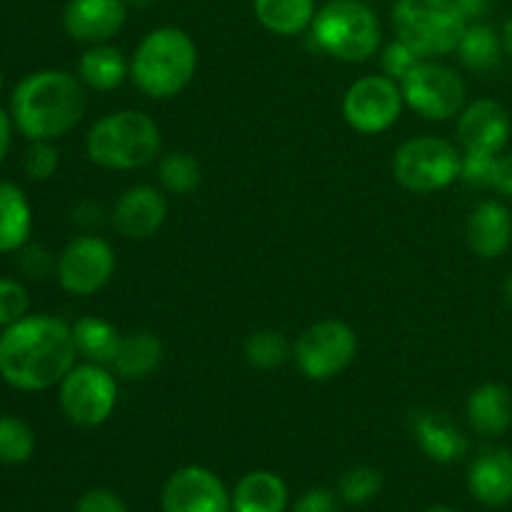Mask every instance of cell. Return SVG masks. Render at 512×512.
I'll return each mask as SVG.
<instances>
[{"label": "cell", "mask_w": 512, "mask_h": 512, "mask_svg": "<svg viewBox=\"0 0 512 512\" xmlns=\"http://www.w3.org/2000/svg\"><path fill=\"white\" fill-rule=\"evenodd\" d=\"M253 13L268 33L293 38L313 25L315 0H253Z\"/></svg>", "instance_id": "cell-25"}, {"label": "cell", "mask_w": 512, "mask_h": 512, "mask_svg": "<svg viewBox=\"0 0 512 512\" xmlns=\"http://www.w3.org/2000/svg\"><path fill=\"white\" fill-rule=\"evenodd\" d=\"M468 488L470 495L488 508L512 503V450L485 445L470 463Z\"/></svg>", "instance_id": "cell-17"}, {"label": "cell", "mask_w": 512, "mask_h": 512, "mask_svg": "<svg viewBox=\"0 0 512 512\" xmlns=\"http://www.w3.org/2000/svg\"><path fill=\"white\" fill-rule=\"evenodd\" d=\"M128 5H133V8H148L150 3H155V0H125Z\"/></svg>", "instance_id": "cell-45"}, {"label": "cell", "mask_w": 512, "mask_h": 512, "mask_svg": "<svg viewBox=\"0 0 512 512\" xmlns=\"http://www.w3.org/2000/svg\"><path fill=\"white\" fill-rule=\"evenodd\" d=\"M75 363L73 328L55 315H25L0 335V378L15 390L55 388Z\"/></svg>", "instance_id": "cell-1"}, {"label": "cell", "mask_w": 512, "mask_h": 512, "mask_svg": "<svg viewBox=\"0 0 512 512\" xmlns=\"http://www.w3.org/2000/svg\"><path fill=\"white\" fill-rule=\"evenodd\" d=\"M358 355V335L343 320H318L293 343V360L313 383H325L343 373Z\"/></svg>", "instance_id": "cell-10"}, {"label": "cell", "mask_w": 512, "mask_h": 512, "mask_svg": "<svg viewBox=\"0 0 512 512\" xmlns=\"http://www.w3.org/2000/svg\"><path fill=\"white\" fill-rule=\"evenodd\" d=\"M510 113L503 103L480 98L468 103L458 115V140L463 150L500 155L510 140Z\"/></svg>", "instance_id": "cell-16"}, {"label": "cell", "mask_w": 512, "mask_h": 512, "mask_svg": "<svg viewBox=\"0 0 512 512\" xmlns=\"http://www.w3.org/2000/svg\"><path fill=\"white\" fill-rule=\"evenodd\" d=\"M460 153L450 140L438 135L410 138L395 150L393 175L410 193H438L460 180Z\"/></svg>", "instance_id": "cell-7"}, {"label": "cell", "mask_w": 512, "mask_h": 512, "mask_svg": "<svg viewBox=\"0 0 512 512\" xmlns=\"http://www.w3.org/2000/svg\"><path fill=\"white\" fill-rule=\"evenodd\" d=\"M293 512H340L335 493L325 488H313L293 505Z\"/></svg>", "instance_id": "cell-38"}, {"label": "cell", "mask_w": 512, "mask_h": 512, "mask_svg": "<svg viewBox=\"0 0 512 512\" xmlns=\"http://www.w3.org/2000/svg\"><path fill=\"white\" fill-rule=\"evenodd\" d=\"M75 512H128L123 498L108 488H93L75 503Z\"/></svg>", "instance_id": "cell-37"}, {"label": "cell", "mask_w": 512, "mask_h": 512, "mask_svg": "<svg viewBox=\"0 0 512 512\" xmlns=\"http://www.w3.org/2000/svg\"><path fill=\"white\" fill-rule=\"evenodd\" d=\"M425 512H458V510H453V508H445V505H438V508H430V510H425Z\"/></svg>", "instance_id": "cell-46"}, {"label": "cell", "mask_w": 512, "mask_h": 512, "mask_svg": "<svg viewBox=\"0 0 512 512\" xmlns=\"http://www.w3.org/2000/svg\"><path fill=\"white\" fill-rule=\"evenodd\" d=\"M128 20L125 0H68L63 10V28L75 43H110Z\"/></svg>", "instance_id": "cell-15"}, {"label": "cell", "mask_w": 512, "mask_h": 512, "mask_svg": "<svg viewBox=\"0 0 512 512\" xmlns=\"http://www.w3.org/2000/svg\"><path fill=\"white\" fill-rule=\"evenodd\" d=\"M30 310L28 290L13 278H0V328H10L23 320Z\"/></svg>", "instance_id": "cell-32"}, {"label": "cell", "mask_w": 512, "mask_h": 512, "mask_svg": "<svg viewBox=\"0 0 512 512\" xmlns=\"http://www.w3.org/2000/svg\"><path fill=\"white\" fill-rule=\"evenodd\" d=\"M493 190H498L505 198H512V153H500L495 158Z\"/></svg>", "instance_id": "cell-39"}, {"label": "cell", "mask_w": 512, "mask_h": 512, "mask_svg": "<svg viewBox=\"0 0 512 512\" xmlns=\"http://www.w3.org/2000/svg\"><path fill=\"white\" fill-rule=\"evenodd\" d=\"M453 3L458 5V10L465 15L468 23H478L490 10V0H453Z\"/></svg>", "instance_id": "cell-41"}, {"label": "cell", "mask_w": 512, "mask_h": 512, "mask_svg": "<svg viewBox=\"0 0 512 512\" xmlns=\"http://www.w3.org/2000/svg\"><path fill=\"white\" fill-rule=\"evenodd\" d=\"M468 423L483 438H500L512 425V393L503 383H483L468 398Z\"/></svg>", "instance_id": "cell-21"}, {"label": "cell", "mask_w": 512, "mask_h": 512, "mask_svg": "<svg viewBox=\"0 0 512 512\" xmlns=\"http://www.w3.org/2000/svg\"><path fill=\"white\" fill-rule=\"evenodd\" d=\"M168 220V200L155 185H133L123 190L110 210V223L123 238L148 240L158 233Z\"/></svg>", "instance_id": "cell-14"}, {"label": "cell", "mask_w": 512, "mask_h": 512, "mask_svg": "<svg viewBox=\"0 0 512 512\" xmlns=\"http://www.w3.org/2000/svg\"><path fill=\"white\" fill-rule=\"evenodd\" d=\"M383 490V475L368 465H358L340 475L338 498L348 505H365Z\"/></svg>", "instance_id": "cell-31"}, {"label": "cell", "mask_w": 512, "mask_h": 512, "mask_svg": "<svg viewBox=\"0 0 512 512\" xmlns=\"http://www.w3.org/2000/svg\"><path fill=\"white\" fill-rule=\"evenodd\" d=\"M18 268L25 278L43 280L50 270H55V260L43 245L25 243L23 248L18 250Z\"/></svg>", "instance_id": "cell-36"}, {"label": "cell", "mask_w": 512, "mask_h": 512, "mask_svg": "<svg viewBox=\"0 0 512 512\" xmlns=\"http://www.w3.org/2000/svg\"><path fill=\"white\" fill-rule=\"evenodd\" d=\"M78 78L83 80L85 88L110 93L120 88L125 78H130V63L115 45H88L78 60Z\"/></svg>", "instance_id": "cell-23"}, {"label": "cell", "mask_w": 512, "mask_h": 512, "mask_svg": "<svg viewBox=\"0 0 512 512\" xmlns=\"http://www.w3.org/2000/svg\"><path fill=\"white\" fill-rule=\"evenodd\" d=\"M458 58L460 63L468 70H475V73H490L500 65L503 60V35L495 33V28L485 23H468L463 38H460L458 45Z\"/></svg>", "instance_id": "cell-27"}, {"label": "cell", "mask_w": 512, "mask_h": 512, "mask_svg": "<svg viewBox=\"0 0 512 512\" xmlns=\"http://www.w3.org/2000/svg\"><path fill=\"white\" fill-rule=\"evenodd\" d=\"M403 100L410 110L425 120L445 123L458 118L468 105V90L458 70L438 60H420L403 80H400Z\"/></svg>", "instance_id": "cell-9"}, {"label": "cell", "mask_w": 512, "mask_h": 512, "mask_svg": "<svg viewBox=\"0 0 512 512\" xmlns=\"http://www.w3.org/2000/svg\"><path fill=\"white\" fill-rule=\"evenodd\" d=\"M25 173L30 180L45 183L55 175L60 165V153L53 145V140H30V148L25 153Z\"/></svg>", "instance_id": "cell-33"}, {"label": "cell", "mask_w": 512, "mask_h": 512, "mask_svg": "<svg viewBox=\"0 0 512 512\" xmlns=\"http://www.w3.org/2000/svg\"><path fill=\"white\" fill-rule=\"evenodd\" d=\"M160 128L143 110H115L103 115L85 138L90 163L105 170H138L160 155Z\"/></svg>", "instance_id": "cell-4"}, {"label": "cell", "mask_w": 512, "mask_h": 512, "mask_svg": "<svg viewBox=\"0 0 512 512\" xmlns=\"http://www.w3.org/2000/svg\"><path fill=\"white\" fill-rule=\"evenodd\" d=\"M405 108L398 80L380 75H363L343 95V115L353 130L363 135H380L393 128Z\"/></svg>", "instance_id": "cell-12"}, {"label": "cell", "mask_w": 512, "mask_h": 512, "mask_svg": "<svg viewBox=\"0 0 512 512\" xmlns=\"http://www.w3.org/2000/svg\"><path fill=\"white\" fill-rule=\"evenodd\" d=\"M163 512H233L223 480L208 468L188 465L165 480L160 495Z\"/></svg>", "instance_id": "cell-13"}, {"label": "cell", "mask_w": 512, "mask_h": 512, "mask_svg": "<svg viewBox=\"0 0 512 512\" xmlns=\"http://www.w3.org/2000/svg\"><path fill=\"white\" fill-rule=\"evenodd\" d=\"M503 48H505V55H508V58L512 60V15L508 20H505V25H503Z\"/></svg>", "instance_id": "cell-43"}, {"label": "cell", "mask_w": 512, "mask_h": 512, "mask_svg": "<svg viewBox=\"0 0 512 512\" xmlns=\"http://www.w3.org/2000/svg\"><path fill=\"white\" fill-rule=\"evenodd\" d=\"M115 250L105 238L93 233L78 235L60 250L55 260V278L65 293L88 298L103 290L115 275Z\"/></svg>", "instance_id": "cell-11"}, {"label": "cell", "mask_w": 512, "mask_h": 512, "mask_svg": "<svg viewBox=\"0 0 512 512\" xmlns=\"http://www.w3.org/2000/svg\"><path fill=\"white\" fill-rule=\"evenodd\" d=\"M165 350L163 343L150 330H133L120 338L118 353H115L110 370L118 375V380H128V383H138V380H148L155 375L163 365Z\"/></svg>", "instance_id": "cell-20"}, {"label": "cell", "mask_w": 512, "mask_h": 512, "mask_svg": "<svg viewBox=\"0 0 512 512\" xmlns=\"http://www.w3.org/2000/svg\"><path fill=\"white\" fill-rule=\"evenodd\" d=\"M198 70L195 40L175 25H163L145 35L130 58V80L153 100H170L183 93Z\"/></svg>", "instance_id": "cell-3"}, {"label": "cell", "mask_w": 512, "mask_h": 512, "mask_svg": "<svg viewBox=\"0 0 512 512\" xmlns=\"http://www.w3.org/2000/svg\"><path fill=\"white\" fill-rule=\"evenodd\" d=\"M233 512H285L288 508V485L270 470H253L235 485Z\"/></svg>", "instance_id": "cell-22"}, {"label": "cell", "mask_w": 512, "mask_h": 512, "mask_svg": "<svg viewBox=\"0 0 512 512\" xmlns=\"http://www.w3.org/2000/svg\"><path fill=\"white\" fill-rule=\"evenodd\" d=\"M503 298H505V303H508V308L512 310V273L505 278V283H503Z\"/></svg>", "instance_id": "cell-44"}, {"label": "cell", "mask_w": 512, "mask_h": 512, "mask_svg": "<svg viewBox=\"0 0 512 512\" xmlns=\"http://www.w3.org/2000/svg\"><path fill=\"white\" fill-rule=\"evenodd\" d=\"M73 218H75V223H78V225L93 230V228H98V225H103L105 213H103V208H100V205L93 203V200H85V203H80L78 208H75Z\"/></svg>", "instance_id": "cell-40"}, {"label": "cell", "mask_w": 512, "mask_h": 512, "mask_svg": "<svg viewBox=\"0 0 512 512\" xmlns=\"http://www.w3.org/2000/svg\"><path fill=\"white\" fill-rule=\"evenodd\" d=\"M465 240L478 258L495 260L512 245V215L498 200L475 205L465 223Z\"/></svg>", "instance_id": "cell-19"}, {"label": "cell", "mask_w": 512, "mask_h": 512, "mask_svg": "<svg viewBox=\"0 0 512 512\" xmlns=\"http://www.w3.org/2000/svg\"><path fill=\"white\" fill-rule=\"evenodd\" d=\"M245 360H248L250 368L255 370H275L285 363L288 358H293V345L288 343L280 330H255L248 335L243 345Z\"/></svg>", "instance_id": "cell-28"}, {"label": "cell", "mask_w": 512, "mask_h": 512, "mask_svg": "<svg viewBox=\"0 0 512 512\" xmlns=\"http://www.w3.org/2000/svg\"><path fill=\"white\" fill-rule=\"evenodd\" d=\"M35 453V433L25 420L0 415V463L23 465Z\"/></svg>", "instance_id": "cell-30"}, {"label": "cell", "mask_w": 512, "mask_h": 512, "mask_svg": "<svg viewBox=\"0 0 512 512\" xmlns=\"http://www.w3.org/2000/svg\"><path fill=\"white\" fill-rule=\"evenodd\" d=\"M310 35L318 50L343 63H365L383 43V28L365 0H328L315 13Z\"/></svg>", "instance_id": "cell-5"}, {"label": "cell", "mask_w": 512, "mask_h": 512, "mask_svg": "<svg viewBox=\"0 0 512 512\" xmlns=\"http://www.w3.org/2000/svg\"><path fill=\"white\" fill-rule=\"evenodd\" d=\"M10 135H13V125H10L8 113L0 108V163H3L10 150Z\"/></svg>", "instance_id": "cell-42"}, {"label": "cell", "mask_w": 512, "mask_h": 512, "mask_svg": "<svg viewBox=\"0 0 512 512\" xmlns=\"http://www.w3.org/2000/svg\"><path fill=\"white\" fill-rule=\"evenodd\" d=\"M85 85L68 70L45 68L25 75L10 98V115L28 140H58L83 120Z\"/></svg>", "instance_id": "cell-2"}, {"label": "cell", "mask_w": 512, "mask_h": 512, "mask_svg": "<svg viewBox=\"0 0 512 512\" xmlns=\"http://www.w3.org/2000/svg\"><path fill=\"white\" fill-rule=\"evenodd\" d=\"M58 403L75 428H100L118 405V375L105 365L75 363L60 380Z\"/></svg>", "instance_id": "cell-8"}, {"label": "cell", "mask_w": 512, "mask_h": 512, "mask_svg": "<svg viewBox=\"0 0 512 512\" xmlns=\"http://www.w3.org/2000/svg\"><path fill=\"white\" fill-rule=\"evenodd\" d=\"M0 90H3V70H0Z\"/></svg>", "instance_id": "cell-47"}, {"label": "cell", "mask_w": 512, "mask_h": 512, "mask_svg": "<svg viewBox=\"0 0 512 512\" xmlns=\"http://www.w3.org/2000/svg\"><path fill=\"white\" fill-rule=\"evenodd\" d=\"M70 328H73L78 358L83 360V363H95L110 368L115 353H118L123 333H120L110 320L98 318V315H85V318L75 320Z\"/></svg>", "instance_id": "cell-26"}, {"label": "cell", "mask_w": 512, "mask_h": 512, "mask_svg": "<svg viewBox=\"0 0 512 512\" xmlns=\"http://www.w3.org/2000/svg\"><path fill=\"white\" fill-rule=\"evenodd\" d=\"M410 425H413V435L420 450L433 463L453 465L468 453V438L443 410H415Z\"/></svg>", "instance_id": "cell-18"}, {"label": "cell", "mask_w": 512, "mask_h": 512, "mask_svg": "<svg viewBox=\"0 0 512 512\" xmlns=\"http://www.w3.org/2000/svg\"><path fill=\"white\" fill-rule=\"evenodd\" d=\"M420 60L423 58H420V55L415 53L410 45H405L403 40L395 38L393 43L385 45V50H383V73L388 75V78L398 80L400 83V80H403L405 75H408L410 70L420 63Z\"/></svg>", "instance_id": "cell-35"}, {"label": "cell", "mask_w": 512, "mask_h": 512, "mask_svg": "<svg viewBox=\"0 0 512 512\" xmlns=\"http://www.w3.org/2000/svg\"><path fill=\"white\" fill-rule=\"evenodd\" d=\"M158 180L165 193L190 195L193 190H198L200 180H203V170H200V163L193 155L175 150V153H168L160 158Z\"/></svg>", "instance_id": "cell-29"}, {"label": "cell", "mask_w": 512, "mask_h": 512, "mask_svg": "<svg viewBox=\"0 0 512 512\" xmlns=\"http://www.w3.org/2000/svg\"><path fill=\"white\" fill-rule=\"evenodd\" d=\"M395 35L423 60H438L458 50L468 20L453 0H395Z\"/></svg>", "instance_id": "cell-6"}, {"label": "cell", "mask_w": 512, "mask_h": 512, "mask_svg": "<svg viewBox=\"0 0 512 512\" xmlns=\"http://www.w3.org/2000/svg\"><path fill=\"white\" fill-rule=\"evenodd\" d=\"M493 153H478V150H463L460 158V180L470 188H493V170H495Z\"/></svg>", "instance_id": "cell-34"}, {"label": "cell", "mask_w": 512, "mask_h": 512, "mask_svg": "<svg viewBox=\"0 0 512 512\" xmlns=\"http://www.w3.org/2000/svg\"><path fill=\"white\" fill-rule=\"evenodd\" d=\"M33 230V210L15 183L0 180V253H18Z\"/></svg>", "instance_id": "cell-24"}]
</instances>
